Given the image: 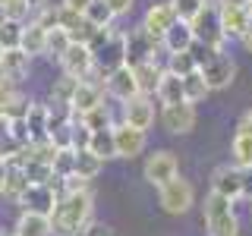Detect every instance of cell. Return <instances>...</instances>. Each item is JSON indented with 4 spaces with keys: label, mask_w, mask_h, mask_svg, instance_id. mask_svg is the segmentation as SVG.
Returning <instances> with one entry per match:
<instances>
[{
    "label": "cell",
    "mask_w": 252,
    "mask_h": 236,
    "mask_svg": "<svg viewBox=\"0 0 252 236\" xmlns=\"http://www.w3.org/2000/svg\"><path fill=\"white\" fill-rule=\"evenodd\" d=\"M0 236H6V233H3V230H0Z\"/></svg>",
    "instance_id": "cell-50"
},
{
    "label": "cell",
    "mask_w": 252,
    "mask_h": 236,
    "mask_svg": "<svg viewBox=\"0 0 252 236\" xmlns=\"http://www.w3.org/2000/svg\"><path fill=\"white\" fill-rule=\"evenodd\" d=\"M26 126H29V132H32V142H47V129H51V107L32 101Z\"/></svg>",
    "instance_id": "cell-22"
},
{
    "label": "cell",
    "mask_w": 252,
    "mask_h": 236,
    "mask_svg": "<svg viewBox=\"0 0 252 236\" xmlns=\"http://www.w3.org/2000/svg\"><path fill=\"white\" fill-rule=\"evenodd\" d=\"M104 104V85L98 82H79V88L73 94V104H69V114L76 117V120H82L89 110L101 107Z\"/></svg>",
    "instance_id": "cell-17"
},
{
    "label": "cell",
    "mask_w": 252,
    "mask_h": 236,
    "mask_svg": "<svg viewBox=\"0 0 252 236\" xmlns=\"http://www.w3.org/2000/svg\"><path fill=\"white\" fill-rule=\"evenodd\" d=\"M29 186H32V183H29L26 170H22V167H10V177H6V189H3V195H10V199L16 202Z\"/></svg>",
    "instance_id": "cell-35"
},
{
    "label": "cell",
    "mask_w": 252,
    "mask_h": 236,
    "mask_svg": "<svg viewBox=\"0 0 252 236\" xmlns=\"http://www.w3.org/2000/svg\"><path fill=\"white\" fill-rule=\"evenodd\" d=\"M211 192L215 195H224V199H243V177H240V167H230V164H224V167H218L211 173Z\"/></svg>",
    "instance_id": "cell-14"
},
{
    "label": "cell",
    "mask_w": 252,
    "mask_h": 236,
    "mask_svg": "<svg viewBox=\"0 0 252 236\" xmlns=\"http://www.w3.org/2000/svg\"><path fill=\"white\" fill-rule=\"evenodd\" d=\"M92 208H94V199L92 192H69V195H60L57 208L51 214V224H54V236H82V230L92 224Z\"/></svg>",
    "instance_id": "cell-1"
},
{
    "label": "cell",
    "mask_w": 252,
    "mask_h": 236,
    "mask_svg": "<svg viewBox=\"0 0 252 236\" xmlns=\"http://www.w3.org/2000/svg\"><path fill=\"white\" fill-rule=\"evenodd\" d=\"M104 91L110 94V98H117L120 104H126V101H132V98H139V82H136V76H132V66H120L117 73H110L104 79Z\"/></svg>",
    "instance_id": "cell-13"
},
{
    "label": "cell",
    "mask_w": 252,
    "mask_h": 236,
    "mask_svg": "<svg viewBox=\"0 0 252 236\" xmlns=\"http://www.w3.org/2000/svg\"><path fill=\"white\" fill-rule=\"evenodd\" d=\"M173 22H177V10H173L170 0H152L145 16H142V29H145L155 41H161V38L167 35Z\"/></svg>",
    "instance_id": "cell-8"
},
{
    "label": "cell",
    "mask_w": 252,
    "mask_h": 236,
    "mask_svg": "<svg viewBox=\"0 0 252 236\" xmlns=\"http://www.w3.org/2000/svg\"><path fill=\"white\" fill-rule=\"evenodd\" d=\"M92 154H98L101 161H110L117 157V142H114V129H104V132H94L92 136V145H89Z\"/></svg>",
    "instance_id": "cell-27"
},
{
    "label": "cell",
    "mask_w": 252,
    "mask_h": 236,
    "mask_svg": "<svg viewBox=\"0 0 252 236\" xmlns=\"http://www.w3.org/2000/svg\"><path fill=\"white\" fill-rule=\"evenodd\" d=\"M170 3H173V10H177V19H183V22H195L205 10H208L211 0H170Z\"/></svg>",
    "instance_id": "cell-31"
},
{
    "label": "cell",
    "mask_w": 252,
    "mask_h": 236,
    "mask_svg": "<svg viewBox=\"0 0 252 236\" xmlns=\"http://www.w3.org/2000/svg\"><path fill=\"white\" fill-rule=\"evenodd\" d=\"M26 3H29V10H32V19H35L38 13H44L47 6H51V0H26Z\"/></svg>",
    "instance_id": "cell-45"
},
{
    "label": "cell",
    "mask_w": 252,
    "mask_h": 236,
    "mask_svg": "<svg viewBox=\"0 0 252 236\" xmlns=\"http://www.w3.org/2000/svg\"><path fill=\"white\" fill-rule=\"evenodd\" d=\"M76 173V151L73 148H63V151H57V157H54V177L57 179H66Z\"/></svg>",
    "instance_id": "cell-36"
},
{
    "label": "cell",
    "mask_w": 252,
    "mask_h": 236,
    "mask_svg": "<svg viewBox=\"0 0 252 236\" xmlns=\"http://www.w3.org/2000/svg\"><path fill=\"white\" fill-rule=\"evenodd\" d=\"M167 69L170 73H177V76H189V73H195V57H192V51H186V54H167Z\"/></svg>",
    "instance_id": "cell-37"
},
{
    "label": "cell",
    "mask_w": 252,
    "mask_h": 236,
    "mask_svg": "<svg viewBox=\"0 0 252 236\" xmlns=\"http://www.w3.org/2000/svg\"><path fill=\"white\" fill-rule=\"evenodd\" d=\"M236 136H252V110L240 117V123H236Z\"/></svg>",
    "instance_id": "cell-43"
},
{
    "label": "cell",
    "mask_w": 252,
    "mask_h": 236,
    "mask_svg": "<svg viewBox=\"0 0 252 236\" xmlns=\"http://www.w3.org/2000/svg\"><path fill=\"white\" fill-rule=\"evenodd\" d=\"M243 47H246V51L252 54V22H249V31L243 35Z\"/></svg>",
    "instance_id": "cell-47"
},
{
    "label": "cell",
    "mask_w": 252,
    "mask_h": 236,
    "mask_svg": "<svg viewBox=\"0 0 252 236\" xmlns=\"http://www.w3.org/2000/svg\"><path fill=\"white\" fill-rule=\"evenodd\" d=\"M76 88H79V82H76V79H69V76L57 79V82H54V88H51V104H57V107H66V110H69Z\"/></svg>",
    "instance_id": "cell-26"
},
{
    "label": "cell",
    "mask_w": 252,
    "mask_h": 236,
    "mask_svg": "<svg viewBox=\"0 0 252 236\" xmlns=\"http://www.w3.org/2000/svg\"><path fill=\"white\" fill-rule=\"evenodd\" d=\"M47 35H51V31L41 29L35 19L26 22V35H22V51H26L29 57H41V54H47Z\"/></svg>",
    "instance_id": "cell-23"
},
{
    "label": "cell",
    "mask_w": 252,
    "mask_h": 236,
    "mask_svg": "<svg viewBox=\"0 0 252 236\" xmlns=\"http://www.w3.org/2000/svg\"><path fill=\"white\" fill-rule=\"evenodd\" d=\"M92 136L94 132L89 129V126H85L82 120H76V126H73V151H89Z\"/></svg>",
    "instance_id": "cell-38"
},
{
    "label": "cell",
    "mask_w": 252,
    "mask_h": 236,
    "mask_svg": "<svg viewBox=\"0 0 252 236\" xmlns=\"http://www.w3.org/2000/svg\"><path fill=\"white\" fill-rule=\"evenodd\" d=\"M158 101H161V107H170V104H183L186 101V91H183V76L170 73L167 66H164V76H161V85H158Z\"/></svg>",
    "instance_id": "cell-19"
},
{
    "label": "cell",
    "mask_w": 252,
    "mask_h": 236,
    "mask_svg": "<svg viewBox=\"0 0 252 236\" xmlns=\"http://www.w3.org/2000/svg\"><path fill=\"white\" fill-rule=\"evenodd\" d=\"M69 47H73V38L66 35V29H54L51 35H47V57H57V63Z\"/></svg>",
    "instance_id": "cell-33"
},
{
    "label": "cell",
    "mask_w": 252,
    "mask_h": 236,
    "mask_svg": "<svg viewBox=\"0 0 252 236\" xmlns=\"http://www.w3.org/2000/svg\"><path fill=\"white\" fill-rule=\"evenodd\" d=\"M192 31H195V44H205V47H211V51H224L227 35H224V26H220L218 6L208 3V10L192 22Z\"/></svg>",
    "instance_id": "cell-5"
},
{
    "label": "cell",
    "mask_w": 252,
    "mask_h": 236,
    "mask_svg": "<svg viewBox=\"0 0 252 236\" xmlns=\"http://www.w3.org/2000/svg\"><path fill=\"white\" fill-rule=\"evenodd\" d=\"M126 126H132V129H142L145 132L148 126L155 123V101L148 98V94H139V98H132V101H126L123 104V120Z\"/></svg>",
    "instance_id": "cell-16"
},
{
    "label": "cell",
    "mask_w": 252,
    "mask_h": 236,
    "mask_svg": "<svg viewBox=\"0 0 252 236\" xmlns=\"http://www.w3.org/2000/svg\"><path fill=\"white\" fill-rule=\"evenodd\" d=\"M82 236H114V227L104 224V220H92V224L82 230Z\"/></svg>",
    "instance_id": "cell-39"
},
{
    "label": "cell",
    "mask_w": 252,
    "mask_h": 236,
    "mask_svg": "<svg viewBox=\"0 0 252 236\" xmlns=\"http://www.w3.org/2000/svg\"><path fill=\"white\" fill-rule=\"evenodd\" d=\"M215 54H220V51H211V47H205V44H195L192 47V57H195V66H205V63H208L211 57H215Z\"/></svg>",
    "instance_id": "cell-40"
},
{
    "label": "cell",
    "mask_w": 252,
    "mask_h": 236,
    "mask_svg": "<svg viewBox=\"0 0 252 236\" xmlns=\"http://www.w3.org/2000/svg\"><path fill=\"white\" fill-rule=\"evenodd\" d=\"M22 35H26V22L6 19L0 26V51H13V47H22Z\"/></svg>",
    "instance_id": "cell-25"
},
{
    "label": "cell",
    "mask_w": 252,
    "mask_h": 236,
    "mask_svg": "<svg viewBox=\"0 0 252 236\" xmlns=\"http://www.w3.org/2000/svg\"><path fill=\"white\" fill-rule=\"evenodd\" d=\"M60 69H63V76L76 79V82H85V79H89L94 69H98L92 47H89V44H73V47H69V51L60 57Z\"/></svg>",
    "instance_id": "cell-7"
},
{
    "label": "cell",
    "mask_w": 252,
    "mask_h": 236,
    "mask_svg": "<svg viewBox=\"0 0 252 236\" xmlns=\"http://www.w3.org/2000/svg\"><path fill=\"white\" fill-rule=\"evenodd\" d=\"M82 123L89 126L92 132H104V129H114V126H117V120H114V114H110V107H107V104H101V107L89 110V114L82 117Z\"/></svg>",
    "instance_id": "cell-28"
},
{
    "label": "cell",
    "mask_w": 252,
    "mask_h": 236,
    "mask_svg": "<svg viewBox=\"0 0 252 236\" xmlns=\"http://www.w3.org/2000/svg\"><path fill=\"white\" fill-rule=\"evenodd\" d=\"M3 22H6V10H3V6H0V26H3Z\"/></svg>",
    "instance_id": "cell-48"
},
{
    "label": "cell",
    "mask_w": 252,
    "mask_h": 236,
    "mask_svg": "<svg viewBox=\"0 0 252 236\" xmlns=\"http://www.w3.org/2000/svg\"><path fill=\"white\" fill-rule=\"evenodd\" d=\"M240 177H243V199L252 202V167H240Z\"/></svg>",
    "instance_id": "cell-42"
},
{
    "label": "cell",
    "mask_w": 252,
    "mask_h": 236,
    "mask_svg": "<svg viewBox=\"0 0 252 236\" xmlns=\"http://www.w3.org/2000/svg\"><path fill=\"white\" fill-rule=\"evenodd\" d=\"M101 167H104V161H101L98 154H92V151H76V177L94 179V177L101 173Z\"/></svg>",
    "instance_id": "cell-29"
},
{
    "label": "cell",
    "mask_w": 252,
    "mask_h": 236,
    "mask_svg": "<svg viewBox=\"0 0 252 236\" xmlns=\"http://www.w3.org/2000/svg\"><path fill=\"white\" fill-rule=\"evenodd\" d=\"M6 177H10V164L0 157V195H3V189H6Z\"/></svg>",
    "instance_id": "cell-46"
},
{
    "label": "cell",
    "mask_w": 252,
    "mask_h": 236,
    "mask_svg": "<svg viewBox=\"0 0 252 236\" xmlns=\"http://www.w3.org/2000/svg\"><path fill=\"white\" fill-rule=\"evenodd\" d=\"M202 220L208 236H240V217H236V208L230 199L224 195L208 192L202 205Z\"/></svg>",
    "instance_id": "cell-2"
},
{
    "label": "cell",
    "mask_w": 252,
    "mask_h": 236,
    "mask_svg": "<svg viewBox=\"0 0 252 236\" xmlns=\"http://www.w3.org/2000/svg\"><path fill=\"white\" fill-rule=\"evenodd\" d=\"M66 10H73V13H79V16H85V10L92 6V0H60Z\"/></svg>",
    "instance_id": "cell-44"
},
{
    "label": "cell",
    "mask_w": 252,
    "mask_h": 236,
    "mask_svg": "<svg viewBox=\"0 0 252 236\" xmlns=\"http://www.w3.org/2000/svg\"><path fill=\"white\" fill-rule=\"evenodd\" d=\"M202 76H205V82H208V88L211 91H220V88H227V85L233 82V76H236V63L227 57L224 51L215 54L208 63L202 66Z\"/></svg>",
    "instance_id": "cell-12"
},
{
    "label": "cell",
    "mask_w": 252,
    "mask_h": 236,
    "mask_svg": "<svg viewBox=\"0 0 252 236\" xmlns=\"http://www.w3.org/2000/svg\"><path fill=\"white\" fill-rule=\"evenodd\" d=\"M85 19H89L94 29H110L117 16H114V10H110L104 0H92V6L85 10Z\"/></svg>",
    "instance_id": "cell-30"
},
{
    "label": "cell",
    "mask_w": 252,
    "mask_h": 236,
    "mask_svg": "<svg viewBox=\"0 0 252 236\" xmlns=\"http://www.w3.org/2000/svg\"><path fill=\"white\" fill-rule=\"evenodd\" d=\"M13 236H54V224H51V217H44V214H29V211H22L19 220H16V227H13Z\"/></svg>",
    "instance_id": "cell-21"
},
{
    "label": "cell",
    "mask_w": 252,
    "mask_h": 236,
    "mask_svg": "<svg viewBox=\"0 0 252 236\" xmlns=\"http://www.w3.org/2000/svg\"><path fill=\"white\" fill-rule=\"evenodd\" d=\"M22 98V91H19V85L16 82H10V79H0V117H10V110H13V104Z\"/></svg>",
    "instance_id": "cell-32"
},
{
    "label": "cell",
    "mask_w": 252,
    "mask_h": 236,
    "mask_svg": "<svg viewBox=\"0 0 252 236\" xmlns=\"http://www.w3.org/2000/svg\"><path fill=\"white\" fill-rule=\"evenodd\" d=\"M230 151L236 167H252V136H233Z\"/></svg>",
    "instance_id": "cell-34"
},
{
    "label": "cell",
    "mask_w": 252,
    "mask_h": 236,
    "mask_svg": "<svg viewBox=\"0 0 252 236\" xmlns=\"http://www.w3.org/2000/svg\"><path fill=\"white\" fill-rule=\"evenodd\" d=\"M132 76H136L142 94H158V85H161L164 66H161L158 60H145V63H136V66H132Z\"/></svg>",
    "instance_id": "cell-20"
},
{
    "label": "cell",
    "mask_w": 252,
    "mask_h": 236,
    "mask_svg": "<svg viewBox=\"0 0 252 236\" xmlns=\"http://www.w3.org/2000/svg\"><path fill=\"white\" fill-rule=\"evenodd\" d=\"M195 120H199V114H195V104H170V107H161V126L173 136H186V132L195 129Z\"/></svg>",
    "instance_id": "cell-9"
},
{
    "label": "cell",
    "mask_w": 252,
    "mask_h": 236,
    "mask_svg": "<svg viewBox=\"0 0 252 236\" xmlns=\"http://www.w3.org/2000/svg\"><path fill=\"white\" fill-rule=\"evenodd\" d=\"M104 3L114 10V16H129L132 6H136V0H104Z\"/></svg>",
    "instance_id": "cell-41"
},
{
    "label": "cell",
    "mask_w": 252,
    "mask_h": 236,
    "mask_svg": "<svg viewBox=\"0 0 252 236\" xmlns=\"http://www.w3.org/2000/svg\"><path fill=\"white\" fill-rule=\"evenodd\" d=\"M94 63H98V73L104 79L117 73L120 66H126V31H114V38L94 54Z\"/></svg>",
    "instance_id": "cell-11"
},
{
    "label": "cell",
    "mask_w": 252,
    "mask_h": 236,
    "mask_svg": "<svg viewBox=\"0 0 252 236\" xmlns=\"http://www.w3.org/2000/svg\"><path fill=\"white\" fill-rule=\"evenodd\" d=\"M192 47H195L192 22H183V19H177L170 26V31L161 38V51H167V54H186V51H192Z\"/></svg>",
    "instance_id": "cell-18"
},
{
    "label": "cell",
    "mask_w": 252,
    "mask_h": 236,
    "mask_svg": "<svg viewBox=\"0 0 252 236\" xmlns=\"http://www.w3.org/2000/svg\"><path fill=\"white\" fill-rule=\"evenodd\" d=\"M142 173H145V179L155 189H161V186H167L170 179L180 177V161H177V154H173V151L161 148V151H152V154L145 157V167H142Z\"/></svg>",
    "instance_id": "cell-4"
},
{
    "label": "cell",
    "mask_w": 252,
    "mask_h": 236,
    "mask_svg": "<svg viewBox=\"0 0 252 236\" xmlns=\"http://www.w3.org/2000/svg\"><path fill=\"white\" fill-rule=\"evenodd\" d=\"M158 205H161L167 214H186V211L195 205V189H192V183L183 179V177L170 179L167 186L158 189Z\"/></svg>",
    "instance_id": "cell-3"
},
{
    "label": "cell",
    "mask_w": 252,
    "mask_h": 236,
    "mask_svg": "<svg viewBox=\"0 0 252 236\" xmlns=\"http://www.w3.org/2000/svg\"><path fill=\"white\" fill-rule=\"evenodd\" d=\"M57 202H60V186H29L26 192L16 199V205H19L22 211H29V214H44V217L54 214Z\"/></svg>",
    "instance_id": "cell-6"
},
{
    "label": "cell",
    "mask_w": 252,
    "mask_h": 236,
    "mask_svg": "<svg viewBox=\"0 0 252 236\" xmlns=\"http://www.w3.org/2000/svg\"><path fill=\"white\" fill-rule=\"evenodd\" d=\"M114 142H117V157H139L148 145V136L142 129H132L126 123H117L114 126Z\"/></svg>",
    "instance_id": "cell-15"
},
{
    "label": "cell",
    "mask_w": 252,
    "mask_h": 236,
    "mask_svg": "<svg viewBox=\"0 0 252 236\" xmlns=\"http://www.w3.org/2000/svg\"><path fill=\"white\" fill-rule=\"evenodd\" d=\"M158 47H161V41H155L142 26L136 31H126V66H136V63H145V60H158Z\"/></svg>",
    "instance_id": "cell-10"
},
{
    "label": "cell",
    "mask_w": 252,
    "mask_h": 236,
    "mask_svg": "<svg viewBox=\"0 0 252 236\" xmlns=\"http://www.w3.org/2000/svg\"><path fill=\"white\" fill-rule=\"evenodd\" d=\"M183 91H186V101H189V104H199V101H205L211 94L208 82H205V76H202V69L183 76Z\"/></svg>",
    "instance_id": "cell-24"
},
{
    "label": "cell",
    "mask_w": 252,
    "mask_h": 236,
    "mask_svg": "<svg viewBox=\"0 0 252 236\" xmlns=\"http://www.w3.org/2000/svg\"><path fill=\"white\" fill-rule=\"evenodd\" d=\"M3 3H10V0H0V6H3Z\"/></svg>",
    "instance_id": "cell-49"
}]
</instances>
